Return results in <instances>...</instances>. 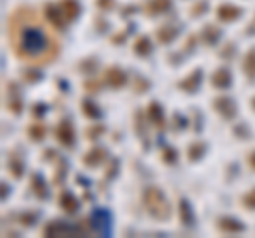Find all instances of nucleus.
Here are the masks:
<instances>
[{
    "instance_id": "1",
    "label": "nucleus",
    "mask_w": 255,
    "mask_h": 238,
    "mask_svg": "<svg viewBox=\"0 0 255 238\" xmlns=\"http://www.w3.org/2000/svg\"><path fill=\"white\" fill-rule=\"evenodd\" d=\"M9 43L17 60L30 66L51 64L60 53L58 36L32 6H19L11 13Z\"/></svg>"
},
{
    "instance_id": "28",
    "label": "nucleus",
    "mask_w": 255,
    "mask_h": 238,
    "mask_svg": "<svg viewBox=\"0 0 255 238\" xmlns=\"http://www.w3.org/2000/svg\"><path fill=\"white\" fill-rule=\"evenodd\" d=\"M177 151H174L172 147H166V149H162V160L166 162V164H174L177 162Z\"/></svg>"
},
{
    "instance_id": "7",
    "label": "nucleus",
    "mask_w": 255,
    "mask_h": 238,
    "mask_svg": "<svg viewBox=\"0 0 255 238\" xmlns=\"http://www.w3.org/2000/svg\"><path fill=\"white\" fill-rule=\"evenodd\" d=\"M105 81H107V85L113 87V90H119V87H124L128 83V75L119 66H111L105 73Z\"/></svg>"
},
{
    "instance_id": "37",
    "label": "nucleus",
    "mask_w": 255,
    "mask_h": 238,
    "mask_svg": "<svg viewBox=\"0 0 255 238\" xmlns=\"http://www.w3.org/2000/svg\"><path fill=\"white\" fill-rule=\"evenodd\" d=\"M41 113H45V107H43V105H36V107H34V115L41 117Z\"/></svg>"
},
{
    "instance_id": "19",
    "label": "nucleus",
    "mask_w": 255,
    "mask_h": 238,
    "mask_svg": "<svg viewBox=\"0 0 255 238\" xmlns=\"http://www.w3.org/2000/svg\"><path fill=\"white\" fill-rule=\"evenodd\" d=\"M60 206L66 213H77V209H79V200L77 198L70 194V192H62L60 194Z\"/></svg>"
},
{
    "instance_id": "18",
    "label": "nucleus",
    "mask_w": 255,
    "mask_h": 238,
    "mask_svg": "<svg viewBox=\"0 0 255 238\" xmlns=\"http://www.w3.org/2000/svg\"><path fill=\"white\" fill-rule=\"evenodd\" d=\"M177 36H179V28L177 26H164V28L157 30V41L162 45H170Z\"/></svg>"
},
{
    "instance_id": "34",
    "label": "nucleus",
    "mask_w": 255,
    "mask_h": 238,
    "mask_svg": "<svg viewBox=\"0 0 255 238\" xmlns=\"http://www.w3.org/2000/svg\"><path fill=\"white\" fill-rule=\"evenodd\" d=\"M38 77H41V73H30V70H23V79H28V81H36Z\"/></svg>"
},
{
    "instance_id": "39",
    "label": "nucleus",
    "mask_w": 255,
    "mask_h": 238,
    "mask_svg": "<svg viewBox=\"0 0 255 238\" xmlns=\"http://www.w3.org/2000/svg\"><path fill=\"white\" fill-rule=\"evenodd\" d=\"M251 107H253V111H255V98H253V100H251Z\"/></svg>"
},
{
    "instance_id": "3",
    "label": "nucleus",
    "mask_w": 255,
    "mask_h": 238,
    "mask_svg": "<svg viewBox=\"0 0 255 238\" xmlns=\"http://www.w3.org/2000/svg\"><path fill=\"white\" fill-rule=\"evenodd\" d=\"M45 236H77V234H87V230L83 226H77V224H62V221H51V224L45 226Z\"/></svg>"
},
{
    "instance_id": "21",
    "label": "nucleus",
    "mask_w": 255,
    "mask_h": 238,
    "mask_svg": "<svg viewBox=\"0 0 255 238\" xmlns=\"http://www.w3.org/2000/svg\"><path fill=\"white\" fill-rule=\"evenodd\" d=\"M221 38V30L215 28V26H204L202 28V41L206 45H215Z\"/></svg>"
},
{
    "instance_id": "5",
    "label": "nucleus",
    "mask_w": 255,
    "mask_h": 238,
    "mask_svg": "<svg viewBox=\"0 0 255 238\" xmlns=\"http://www.w3.org/2000/svg\"><path fill=\"white\" fill-rule=\"evenodd\" d=\"M55 138H58V142L64 145V147H73L75 145V140H77L75 128H73V123H70L68 119H64V121L58 125V130H55Z\"/></svg>"
},
{
    "instance_id": "26",
    "label": "nucleus",
    "mask_w": 255,
    "mask_h": 238,
    "mask_svg": "<svg viewBox=\"0 0 255 238\" xmlns=\"http://www.w3.org/2000/svg\"><path fill=\"white\" fill-rule=\"evenodd\" d=\"M83 113H85V117H90V119H98L100 117V111L92 100H83Z\"/></svg>"
},
{
    "instance_id": "16",
    "label": "nucleus",
    "mask_w": 255,
    "mask_h": 238,
    "mask_svg": "<svg viewBox=\"0 0 255 238\" xmlns=\"http://www.w3.org/2000/svg\"><path fill=\"white\" fill-rule=\"evenodd\" d=\"M147 117L151 119V123H153L155 128H164L166 117H164V109L159 102H151L149 109H147Z\"/></svg>"
},
{
    "instance_id": "20",
    "label": "nucleus",
    "mask_w": 255,
    "mask_h": 238,
    "mask_svg": "<svg viewBox=\"0 0 255 238\" xmlns=\"http://www.w3.org/2000/svg\"><path fill=\"white\" fill-rule=\"evenodd\" d=\"M179 211H181V221H183V226H194V213H191V206H189V202L185 200V198H181L179 200Z\"/></svg>"
},
{
    "instance_id": "4",
    "label": "nucleus",
    "mask_w": 255,
    "mask_h": 238,
    "mask_svg": "<svg viewBox=\"0 0 255 238\" xmlns=\"http://www.w3.org/2000/svg\"><path fill=\"white\" fill-rule=\"evenodd\" d=\"M90 226L96 234L100 236H109L111 234V215L105 209H94L90 215Z\"/></svg>"
},
{
    "instance_id": "15",
    "label": "nucleus",
    "mask_w": 255,
    "mask_h": 238,
    "mask_svg": "<svg viewBox=\"0 0 255 238\" xmlns=\"http://www.w3.org/2000/svg\"><path fill=\"white\" fill-rule=\"evenodd\" d=\"M60 9L64 13V19L66 21H75L81 13V4L77 0H60Z\"/></svg>"
},
{
    "instance_id": "31",
    "label": "nucleus",
    "mask_w": 255,
    "mask_h": 238,
    "mask_svg": "<svg viewBox=\"0 0 255 238\" xmlns=\"http://www.w3.org/2000/svg\"><path fill=\"white\" fill-rule=\"evenodd\" d=\"M98 6L102 11H111L115 6V2H113V0H98Z\"/></svg>"
},
{
    "instance_id": "12",
    "label": "nucleus",
    "mask_w": 255,
    "mask_h": 238,
    "mask_svg": "<svg viewBox=\"0 0 255 238\" xmlns=\"http://www.w3.org/2000/svg\"><path fill=\"white\" fill-rule=\"evenodd\" d=\"M172 9V0H149L145 4V13L149 17H157V15H164Z\"/></svg>"
},
{
    "instance_id": "22",
    "label": "nucleus",
    "mask_w": 255,
    "mask_h": 238,
    "mask_svg": "<svg viewBox=\"0 0 255 238\" xmlns=\"http://www.w3.org/2000/svg\"><path fill=\"white\" fill-rule=\"evenodd\" d=\"M32 187H34V194L38 198H47V196H49V187H47L45 179L41 177V174H34V177H32Z\"/></svg>"
},
{
    "instance_id": "13",
    "label": "nucleus",
    "mask_w": 255,
    "mask_h": 238,
    "mask_svg": "<svg viewBox=\"0 0 255 238\" xmlns=\"http://www.w3.org/2000/svg\"><path fill=\"white\" fill-rule=\"evenodd\" d=\"M200 79H202V70L200 68L191 70L189 77H185V79H181L179 81V90L187 92V94H194L198 90V85H200Z\"/></svg>"
},
{
    "instance_id": "17",
    "label": "nucleus",
    "mask_w": 255,
    "mask_h": 238,
    "mask_svg": "<svg viewBox=\"0 0 255 238\" xmlns=\"http://www.w3.org/2000/svg\"><path fill=\"white\" fill-rule=\"evenodd\" d=\"M107 149H102V147H94L90 153H87L85 157H83V164L85 166H90V168H96V166H100L102 162L107 160Z\"/></svg>"
},
{
    "instance_id": "11",
    "label": "nucleus",
    "mask_w": 255,
    "mask_h": 238,
    "mask_svg": "<svg viewBox=\"0 0 255 238\" xmlns=\"http://www.w3.org/2000/svg\"><path fill=\"white\" fill-rule=\"evenodd\" d=\"M241 15H243V9L236 4H219L217 6V19L219 21L230 23V21H236Z\"/></svg>"
},
{
    "instance_id": "23",
    "label": "nucleus",
    "mask_w": 255,
    "mask_h": 238,
    "mask_svg": "<svg viewBox=\"0 0 255 238\" xmlns=\"http://www.w3.org/2000/svg\"><path fill=\"white\" fill-rule=\"evenodd\" d=\"M134 53L138 55V58H145V55L151 53V38L149 36H140L136 43H134Z\"/></svg>"
},
{
    "instance_id": "33",
    "label": "nucleus",
    "mask_w": 255,
    "mask_h": 238,
    "mask_svg": "<svg viewBox=\"0 0 255 238\" xmlns=\"http://www.w3.org/2000/svg\"><path fill=\"white\" fill-rule=\"evenodd\" d=\"M85 90L87 92H100V85H98V81H85Z\"/></svg>"
},
{
    "instance_id": "35",
    "label": "nucleus",
    "mask_w": 255,
    "mask_h": 238,
    "mask_svg": "<svg viewBox=\"0 0 255 238\" xmlns=\"http://www.w3.org/2000/svg\"><path fill=\"white\" fill-rule=\"evenodd\" d=\"M105 132V128H96V130H87V138H98Z\"/></svg>"
},
{
    "instance_id": "29",
    "label": "nucleus",
    "mask_w": 255,
    "mask_h": 238,
    "mask_svg": "<svg viewBox=\"0 0 255 238\" xmlns=\"http://www.w3.org/2000/svg\"><path fill=\"white\" fill-rule=\"evenodd\" d=\"M243 206L247 211H255V189H251L249 194L243 196Z\"/></svg>"
},
{
    "instance_id": "8",
    "label": "nucleus",
    "mask_w": 255,
    "mask_h": 238,
    "mask_svg": "<svg viewBox=\"0 0 255 238\" xmlns=\"http://www.w3.org/2000/svg\"><path fill=\"white\" fill-rule=\"evenodd\" d=\"M45 19L51 23L55 30H62L66 19H64V13L60 9V4H45Z\"/></svg>"
},
{
    "instance_id": "27",
    "label": "nucleus",
    "mask_w": 255,
    "mask_h": 238,
    "mask_svg": "<svg viewBox=\"0 0 255 238\" xmlns=\"http://www.w3.org/2000/svg\"><path fill=\"white\" fill-rule=\"evenodd\" d=\"M28 134H30V138H32V140H43V138H45V125H38V123L30 125V128H28Z\"/></svg>"
},
{
    "instance_id": "6",
    "label": "nucleus",
    "mask_w": 255,
    "mask_h": 238,
    "mask_svg": "<svg viewBox=\"0 0 255 238\" xmlns=\"http://www.w3.org/2000/svg\"><path fill=\"white\" fill-rule=\"evenodd\" d=\"M213 109L223 117V119H234L236 117V105L232 98L228 96H219L213 100Z\"/></svg>"
},
{
    "instance_id": "25",
    "label": "nucleus",
    "mask_w": 255,
    "mask_h": 238,
    "mask_svg": "<svg viewBox=\"0 0 255 238\" xmlns=\"http://www.w3.org/2000/svg\"><path fill=\"white\" fill-rule=\"evenodd\" d=\"M204 151H206V142H194V145H189V153H187L189 162H198L204 155Z\"/></svg>"
},
{
    "instance_id": "32",
    "label": "nucleus",
    "mask_w": 255,
    "mask_h": 238,
    "mask_svg": "<svg viewBox=\"0 0 255 238\" xmlns=\"http://www.w3.org/2000/svg\"><path fill=\"white\" fill-rule=\"evenodd\" d=\"M34 213H28V215H21V224L23 226H34Z\"/></svg>"
},
{
    "instance_id": "30",
    "label": "nucleus",
    "mask_w": 255,
    "mask_h": 238,
    "mask_svg": "<svg viewBox=\"0 0 255 238\" xmlns=\"http://www.w3.org/2000/svg\"><path fill=\"white\" fill-rule=\"evenodd\" d=\"M9 168H11V172L15 174V177H21V162H17V160H11L9 162Z\"/></svg>"
},
{
    "instance_id": "36",
    "label": "nucleus",
    "mask_w": 255,
    "mask_h": 238,
    "mask_svg": "<svg viewBox=\"0 0 255 238\" xmlns=\"http://www.w3.org/2000/svg\"><path fill=\"white\" fill-rule=\"evenodd\" d=\"M204 11V2H200V4H198V6H194V9H191V13H194V15H198V13H202Z\"/></svg>"
},
{
    "instance_id": "14",
    "label": "nucleus",
    "mask_w": 255,
    "mask_h": 238,
    "mask_svg": "<svg viewBox=\"0 0 255 238\" xmlns=\"http://www.w3.org/2000/svg\"><path fill=\"white\" fill-rule=\"evenodd\" d=\"M6 90H9V96H6V107H9L13 113H21V94H19V87L15 85L13 81H9Z\"/></svg>"
},
{
    "instance_id": "9",
    "label": "nucleus",
    "mask_w": 255,
    "mask_h": 238,
    "mask_svg": "<svg viewBox=\"0 0 255 238\" xmlns=\"http://www.w3.org/2000/svg\"><path fill=\"white\" fill-rule=\"evenodd\" d=\"M217 228L223 234H241L245 232V224L238 221L236 217H219L217 219Z\"/></svg>"
},
{
    "instance_id": "2",
    "label": "nucleus",
    "mask_w": 255,
    "mask_h": 238,
    "mask_svg": "<svg viewBox=\"0 0 255 238\" xmlns=\"http://www.w3.org/2000/svg\"><path fill=\"white\" fill-rule=\"evenodd\" d=\"M142 206L157 221H168L172 217V206L168 202V198H166V194L157 185H147L142 189Z\"/></svg>"
},
{
    "instance_id": "10",
    "label": "nucleus",
    "mask_w": 255,
    "mask_h": 238,
    "mask_svg": "<svg viewBox=\"0 0 255 238\" xmlns=\"http://www.w3.org/2000/svg\"><path fill=\"white\" fill-rule=\"evenodd\" d=\"M211 85L217 87V90H228V87L232 85V73H230V68L221 66V68L215 70L213 77H211Z\"/></svg>"
},
{
    "instance_id": "38",
    "label": "nucleus",
    "mask_w": 255,
    "mask_h": 238,
    "mask_svg": "<svg viewBox=\"0 0 255 238\" xmlns=\"http://www.w3.org/2000/svg\"><path fill=\"white\" fill-rule=\"evenodd\" d=\"M249 166H251V168L255 170V151H253V153L249 155Z\"/></svg>"
},
{
    "instance_id": "24",
    "label": "nucleus",
    "mask_w": 255,
    "mask_h": 238,
    "mask_svg": "<svg viewBox=\"0 0 255 238\" xmlns=\"http://www.w3.org/2000/svg\"><path fill=\"white\" fill-rule=\"evenodd\" d=\"M243 73L249 77V79H255V51H249L245 55L243 60Z\"/></svg>"
}]
</instances>
